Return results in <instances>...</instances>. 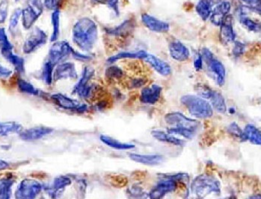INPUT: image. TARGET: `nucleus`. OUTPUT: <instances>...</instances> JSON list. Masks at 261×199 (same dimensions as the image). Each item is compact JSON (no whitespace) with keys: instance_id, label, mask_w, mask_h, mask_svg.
I'll return each mask as SVG.
<instances>
[{"instance_id":"obj_32","label":"nucleus","mask_w":261,"mask_h":199,"mask_svg":"<svg viewBox=\"0 0 261 199\" xmlns=\"http://www.w3.org/2000/svg\"><path fill=\"white\" fill-rule=\"evenodd\" d=\"M15 180L12 177H6L0 180V198L9 199L12 196V186Z\"/></svg>"},{"instance_id":"obj_3","label":"nucleus","mask_w":261,"mask_h":199,"mask_svg":"<svg viewBox=\"0 0 261 199\" xmlns=\"http://www.w3.org/2000/svg\"><path fill=\"white\" fill-rule=\"evenodd\" d=\"M190 115L198 119H208L213 114V109L208 101L199 96L185 95L181 98Z\"/></svg>"},{"instance_id":"obj_29","label":"nucleus","mask_w":261,"mask_h":199,"mask_svg":"<svg viewBox=\"0 0 261 199\" xmlns=\"http://www.w3.org/2000/svg\"><path fill=\"white\" fill-rule=\"evenodd\" d=\"M100 140L106 144L108 146L117 150H129L135 148V145L134 144H125L121 142L111 136H106V135H101L100 136Z\"/></svg>"},{"instance_id":"obj_43","label":"nucleus","mask_w":261,"mask_h":199,"mask_svg":"<svg viewBox=\"0 0 261 199\" xmlns=\"http://www.w3.org/2000/svg\"><path fill=\"white\" fill-rule=\"evenodd\" d=\"M9 0H1L0 1V24L6 22L9 15Z\"/></svg>"},{"instance_id":"obj_17","label":"nucleus","mask_w":261,"mask_h":199,"mask_svg":"<svg viewBox=\"0 0 261 199\" xmlns=\"http://www.w3.org/2000/svg\"><path fill=\"white\" fill-rule=\"evenodd\" d=\"M53 129L49 127H36L20 132V138L27 142H33L50 134Z\"/></svg>"},{"instance_id":"obj_1","label":"nucleus","mask_w":261,"mask_h":199,"mask_svg":"<svg viewBox=\"0 0 261 199\" xmlns=\"http://www.w3.org/2000/svg\"><path fill=\"white\" fill-rule=\"evenodd\" d=\"M98 38L97 24L89 18H82L75 22L72 28V40L83 52H91Z\"/></svg>"},{"instance_id":"obj_18","label":"nucleus","mask_w":261,"mask_h":199,"mask_svg":"<svg viewBox=\"0 0 261 199\" xmlns=\"http://www.w3.org/2000/svg\"><path fill=\"white\" fill-rule=\"evenodd\" d=\"M219 37L222 44L225 45L232 44L236 39V34L233 26V18L228 14L224 18L223 22L220 25V33Z\"/></svg>"},{"instance_id":"obj_13","label":"nucleus","mask_w":261,"mask_h":199,"mask_svg":"<svg viewBox=\"0 0 261 199\" xmlns=\"http://www.w3.org/2000/svg\"><path fill=\"white\" fill-rule=\"evenodd\" d=\"M141 19L145 26L149 28L150 31L157 33H166L170 30V25L169 22L160 20L149 14H143Z\"/></svg>"},{"instance_id":"obj_9","label":"nucleus","mask_w":261,"mask_h":199,"mask_svg":"<svg viewBox=\"0 0 261 199\" xmlns=\"http://www.w3.org/2000/svg\"><path fill=\"white\" fill-rule=\"evenodd\" d=\"M47 42V33L39 27H35L24 42L23 52L24 54H32L38 48L45 45Z\"/></svg>"},{"instance_id":"obj_51","label":"nucleus","mask_w":261,"mask_h":199,"mask_svg":"<svg viewBox=\"0 0 261 199\" xmlns=\"http://www.w3.org/2000/svg\"><path fill=\"white\" fill-rule=\"evenodd\" d=\"M9 167H10V164H9V162H8L7 161L0 160V171H1V170H7Z\"/></svg>"},{"instance_id":"obj_49","label":"nucleus","mask_w":261,"mask_h":199,"mask_svg":"<svg viewBox=\"0 0 261 199\" xmlns=\"http://www.w3.org/2000/svg\"><path fill=\"white\" fill-rule=\"evenodd\" d=\"M12 71L0 64V78H8L12 76Z\"/></svg>"},{"instance_id":"obj_25","label":"nucleus","mask_w":261,"mask_h":199,"mask_svg":"<svg viewBox=\"0 0 261 199\" xmlns=\"http://www.w3.org/2000/svg\"><path fill=\"white\" fill-rule=\"evenodd\" d=\"M208 101L213 109L216 110L218 113L224 114L227 112L225 100L220 92L213 90Z\"/></svg>"},{"instance_id":"obj_6","label":"nucleus","mask_w":261,"mask_h":199,"mask_svg":"<svg viewBox=\"0 0 261 199\" xmlns=\"http://www.w3.org/2000/svg\"><path fill=\"white\" fill-rule=\"evenodd\" d=\"M73 48L67 41H55L49 50L47 60L56 68L71 56Z\"/></svg>"},{"instance_id":"obj_52","label":"nucleus","mask_w":261,"mask_h":199,"mask_svg":"<svg viewBox=\"0 0 261 199\" xmlns=\"http://www.w3.org/2000/svg\"><path fill=\"white\" fill-rule=\"evenodd\" d=\"M19 0H15V2H18Z\"/></svg>"},{"instance_id":"obj_5","label":"nucleus","mask_w":261,"mask_h":199,"mask_svg":"<svg viewBox=\"0 0 261 199\" xmlns=\"http://www.w3.org/2000/svg\"><path fill=\"white\" fill-rule=\"evenodd\" d=\"M203 62L207 64V70L219 86H224L226 80V70L222 62L215 58L212 52H207L203 56Z\"/></svg>"},{"instance_id":"obj_21","label":"nucleus","mask_w":261,"mask_h":199,"mask_svg":"<svg viewBox=\"0 0 261 199\" xmlns=\"http://www.w3.org/2000/svg\"><path fill=\"white\" fill-rule=\"evenodd\" d=\"M144 60L151 65V68L163 76H168L172 74V68L169 64L154 54H148Z\"/></svg>"},{"instance_id":"obj_50","label":"nucleus","mask_w":261,"mask_h":199,"mask_svg":"<svg viewBox=\"0 0 261 199\" xmlns=\"http://www.w3.org/2000/svg\"><path fill=\"white\" fill-rule=\"evenodd\" d=\"M244 2L246 3L248 6L260 10V0H242Z\"/></svg>"},{"instance_id":"obj_31","label":"nucleus","mask_w":261,"mask_h":199,"mask_svg":"<svg viewBox=\"0 0 261 199\" xmlns=\"http://www.w3.org/2000/svg\"><path fill=\"white\" fill-rule=\"evenodd\" d=\"M133 28H134V25H133L132 21L128 20L114 28H108L106 31H107L108 34H112V36H125L130 32Z\"/></svg>"},{"instance_id":"obj_15","label":"nucleus","mask_w":261,"mask_h":199,"mask_svg":"<svg viewBox=\"0 0 261 199\" xmlns=\"http://www.w3.org/2000/svg\"><path fill=\"white\" fill-rule=\"evenodd\" d=\"M230 9H231V4L230 2L226 0L221 2L217 6H215L209 18L212 24L217 26H220L224 18L230 13Z\"/></svg>"},{"instance_id":"obj_47","label":"nucleus","mask_w":261,"mask_h":199,"mask_svg":"<svg viewBox=\"0 0 261 199\" xmlns=\"http://www.w3.org/2000/svg\"><path fill=\"white\" fill-rule=\"evenodd\" d=\"M203 59L201 53H196L194 57V68L197 71H200L203 68Z\"/></svg>"},{"instance_id":"obj_38","label":"nucleus","mask_w":261,"mask_h":199,"mask_svg":"<svg viewBox=\"0 0 261 199\" xmlns=\"http://www.w3.org/2000/svg\"><path fill=\"white\" fill-rule=\"evenodd\" d=\"M13 45L9 40L6 34V30L3 27H0V50L2 54L13 51Z\"/></svg>"},{"instance_id":"obj_19","label":"nucleus","mask_w":261,"mask_h":199,"mask_svg":"<svg viewBox=\"0 0 261 199\" xmlns=\"http://www.w3.org/2000/svg\"><path fill=\"white\" fill-rule=\"evenodd\" d=\"M169 50L171 57L177 62H186L190 57L189 48L181 41H172L169 44Z\"/></svg>"},{"instance_id":"obj_34","label":"nucleus","mask_w":261,"mask_h":199,"mask_svg":"<svg viewBox=\"0 0 261 199\" xmlns=\"http://www.w3.org/2000/svg\"><path fill=\"white\" fill-rule=\"evenodd\" d=\"M22 126L17 122H0V136H9L14 133H20Z\"/></svg>"},{"instance_id":"obj_30","label":"nucleus","mask_w":261,"mask_h":199,"mask_svg":"<svg viewBox=\"0 0 261 199\" xmlns=\"http://www.w3.org/2000/svg\"><path fill=\"white\" fill-rule=\"evenodd\" d=\"M60 16L61 12L59 9L53 10L52 12L51 24L53 26V32L50 37V42L57 41L60 36Z\"/></svg>"},{"instance_id":"obj_37","label":"nucleus","mask_w":261,"mask_h":199,"mask_svg":"<svg viewBox=\"0 0 261 199\" xmlns=\"http://www.w3.org/2000/svg\"><path fill=\"white\" fill-rule=\"evenodd\" d=\"M93 6H106L112 10L116 16L120 15L119 0H90Z\"/></svg>"},{"instance_id":"obj_14","label":"nucleus","mask_w":261,"mask_h":199,"mask_svg":"<svg viewBox=\"0 0 261 199\" xmlns=\"http://www.w3.org/2000/svg\"><path fill=\"white\" fill-rule=\"evenodd\" d=\"M176 182L171 179L165 178L164 180L159 182L149 194L151 198H162L167 195L174 192L176 189Z\"/></svg>"},{"instance_id":"obj_48","label":"nucleus","mask_w":261,"mask_h":199,"mask_svg":"<svg viewBox=\"0 0 261 199\" xmlns=\"http://www.w3.org/2000/svg\"><path fill=\"white\" fill-rule=\"evenodd\" d=\"M71 56L74 58L78 60H82V62H85V60H90L91 59V56H87V54H82V53L76 51L73 48L72 53H71Z\"/></svg>"},{"instance_id":"obj_20","label":"nucleus","mask_w":261,"mask_h":199,"mask_svg":"<svg viewBox=\"0 0 261 199\" xmlns=\"http://www.w3.org/2000/svg\"><path fill=\"white\" fill-rule=\"evenodd\" d=\"M163 88L158 84H152L142 90L140 100L147 104H155L160 100Z\"/></svg>"},{"instance_id":"obj_12","label":"nucleus","mask_w":261,"mask_h":199,"mask_svg":"<svg viewBox=\"0 0 261 199\" xmlns=\"http://www.w3.org/2000/svg\"><path fill=\"white\" fill-rule=\"evenodd\" d=\"M77 71L75 68L74 64L71 62H62L59 64L53 71V82L62 80H76Z\"/></svg>"},{"instance_id":"obj_23","label":"nucleus","mask_w":261,"mask_h":199,"mask_svg":"<svg viewBox=\"0 0 261 199\" xmlns=\"http://www.w3.org/2000/svg\"><path fill=\"white\" fill-rule=\"evenodd\" d=\"M151 135L160 142H166L177 146H183L185 144L183 140L176 138L175 135L169 133H165L160 130H154L151 132Z\"/></svg>"},{"instance_id":"obj_53","label":"nucleus","mask_w":261,"mask_h":199,"mask_svg":"<svg viewBox=\"0 0 261 199\" xmlns=\"http://www.w3.org/2000/svg\"><path fill=\"white\" fill-rule=\"evenodd\" d=\"M219 1L222 2V1H224V0H219Z\"/></svg>"},{"instance_id":"obj_24","label":"nucleus","mask_w":261,"mask_h":199,"mask_svg":"<svg viewBox=\"0 0 261 199\" xmlns=\"http://www.w3.org/2000/svg\"><path fill=\"white\" fill-rule=\"evenodd\" d=\"M148 53L144 50L135 52H122L111 56L107 60L109 64H112L121 59H144Z\"/></svg>"},{"instance_id":"obj_46","label":"nucleus","mask_w":261,"mask_h":199,"mask_svg":"<svg viewBox=\"0 0 261 199\" xmlns=\"http://www.w3.org/2000/svg\"><path fill=\"white\" fill-rule=\"evenodd\" d=\"M106 74L107 76L111 78H119L123 75V72H122L121 70L119 69L118 68H116V66L109 68L106 70Z\"/></svg>"},{"instance_id":"obj_16","label":"nucleus","mask_w":261,"mask_h":199,"mask_svg":"<svg viewBox=\"0 0 261 199\" xmlns=\"http://www.w3.org/2000/svg\"><path fill=\"white\" fill-rule=\"evenodd\" d=\"M71 184V180L68 176H61L56 178L53 180V184L50 186H44V190L52 197L57 198L63 194L67 186Z\"/></svg>"},{"instance_id":"obj_40","label":"nucleus","mask_w":261,"mask_h":199,"mask_svg":"<svg viewBox=\"0 0 261 199\" xmlns=\"http://www.w3.org/2000/svg\"><path fill=\"white\" fill-rule=\"evenodd\" d=\"M167 133L173 135H178L183 136L185 139L191 140L195 136V132L188 129L175 128H169L167 129Z\"/></svg>"},{"instance_id":"obj_44","label":"nucleus","mask_w":261,"mask_h":199,"mask_svg":"<svg viewBox=\"0 0 261 199\" xmlns=\"http://www.w3.org/2000/svg\"><path fill=\"white\" fill-rule=\"evenodd\" d=\"M234 46L233 48V54L235 57H240L246 50V46L240 41H234Z\"/></svg>"},{"instance_id":"obj_36","label":"nucleus","mask_w":261,"mask_h":199,"mask_svg":"<svg viewBox=\"0 0 261 199\" xmlns=\"http://www.w3.org/2000/svg\"><path fill=\"white\" fill-rule=\"evenodd\" d=\"M17 84H18V90L21 92L30 94V95L32 96H41V91L35 88L30 82H27V80H23V78H18V83Z\"/></svg>"},{"instance_id":"obj_7","label":"nucleus","mask_w":261,"mask_h":199,"mask_svg":"<svg viewBox=\"0 0 261 199\" xmlns=\"http://www.w3.org/2000/svg\"><path fill=\"white\" fill-rule=\"evenodd\" d=\"M94 76V70L93 68L90 66L84 68L80 80H78L73 89V94L82 98H87L91 96V94L94 92V86L90 84L89 82Z\"/></svg>"},{"instance_id":"obj_10","label":"nucleus","mask_w":261,"mask_h":199,"mask_svg":"<svg viewBox=\"0 0 261 199\" xmlns=\"http://www.w3.org/2000/svg\"><path fill=\"white\" fill-rule=\"evenodd\" d=\"M44 185L37 180L24 179L17 188L15 197L21 199L35 198L44 190Z\"/></svg>"},{"instance_id":"obj_39","label":"nucleus","mask_w":261,"mask_h":199,"mask_svg":"<svg viewBox=\"0 0 261 199\" xmlns=\"http://www.w3.org/2000/svg\"><path fill=\"white\" fill-rule=\"evenodd\" d=\"M227 132L238 140L241 141V142L246 141L243 130H242L236 122H232L231 124H229L227 127Z\"/></svg>"},{"instance_id":"obj_42","label":"nucleus","mask_w":261,"mask_h":199,"mask_svg":"<svg viewBox=\"0 0 261 199\" xmlns=\"http://www.w3.org/2000/svg\"><path fill=\"white\" fill-rule=\"evenodd\" d=\"M195 90L199 96L202 97V98H205V100H209L213 90L210 86L206 84H197L196 86H195Z\"/></svg>"},{"instance_id":"obj_41","label":"nucleus","mask_w":261,"mask_h":199,"mask_svg":"<svg viewBox=\"0 0 261 199\" xmlns=\"http://www.w3.org/2000/svg\"><path fill=\"white\" fill-rule=\"evenodd\" d=\"M21 15H22V8H18L12 12L10 19H9V30L11 31L15 30L18 26Z\"/></svg>"},{"instance_id":"obj_45","label":"nucleus","mask_w":261,"mask_h":199,"mask_svg":"<svg viewBox=\"0 0 261 199\" xmlns=\"http://www.w3.org/2000/svg\"><path fill=\"white\" fill-rule=\"evenodd\" d=\"M44 8L50 10L59 9L63 0H43Z\"/></svg>"},{"instance_id":"obj_33","label":"nucleus","mask_w":261,"mask_h":199,"mask_svg":"<svg viewBox=\"0 0 261 199\" xmlns=\"http://www.w3.org/2000/svg\"><path fill=\"white\" fill-rule=\"evenodd\" d=\"M238 18H239V22L248 31L255 33L260 32V24L248 18V14H238Z\"/></svg>"},{"instance_id":"obj_11","label":"nucleus","mask_w":261,"mask_h":199,"mask_svg":"<svg viewBox=\"0 0 261 199\" xmlns=\"http://www.w3.org/2000/svg\"><path fill=\"white\" fill-rule=\"evenodd\" d=\"M51 100L56 106L64 110H71L80 114L85 113L88 110V106L86 104H82L77 100L70 98L64 94H53L51 96Z\"/></svg>"},{"instance_id":"obj_2","label":"nucleus","mask_w":261,"mask_h":199,"mask_svg":"<svg viewBox=\"0 0 261 199\" xmlns=\"http://www.w3.org/2000/svg\"><path fill=\"white\" fill-rule=\"evenodd\" d=\"M191 192L198 198H205L208 196L220 195L221 184L214 176L202 174L197 176L191 184Z\"/></svg>"},{"instance_id":"obj_35","label":"nucleus","mask_w":261,"mask_h":199,"mask_svg":"<svg viewBox=\"0 0 261 199\" xmlns=\"http://www.w3.org/2000/svg\"><path fill=\"white\" fill-rule=\"evenodd\" d=\"M54 69L55 66L49 60H46L44 62L42 69H41V78H42L43 82L45 84L50 86L53 83V75Z\"/></svg>"},{"instance_id":"obj_27","label":"nucleus","mask_w":261,"mask_h":199,"mask_svg":"<svg viewBox=\"0 0 261 199\" xmlns=\"http://www.w3.org/2000/svg\"><path fill=\"white\" fill-rule=\"evenodd\" d=\"M246 140L256 146H260L261 134L260 130L255 126L248 124L243 130Z\"/></svg>"},{"instance_id":"obj_26","label":"nucleus","mask_w":261,"mask_h":199,"mask_svg":"<svg viewBox=\"0 0 261 199\" xmlns=\"http://www.w3.org/2000/svg\"><path fill=\"white\" fill-rule=\"evenodd\" d=\"M195 10L203 20H207L213 10V0H199Z\"/></svg>"},{"instance_id":"obj_4","label":"nucleus","mask_w":261,"mask_h":199,"mask_svg":"<svg viewBox=\"0 0 261 199\" xmlns=\"http://www.w3.org/2000/svg\"><path fill=\"white\" fill-rule=\"evenodd\" d=\"M44 10L43 0H28L27 6L22 9V25L26 30H30L34 26Z\"/></svg>"},{"instance_id":"obj_22","label":"nucleus","mask_w":261,"mask_h":199,"mask_svg":"<svg viewBox=\"0 0 261 199\" xmlns=\"http://www.w3.org/2000/svg\"><path fill=\"white\" fill-rule=\"evenodd\" d=\"M129 157L134 162L146 166L159 165L164 159V157L160 154H140L135 153H130L129 154Z\"/></svg>"},{"instance_id":"obj_8","label":"nucleus","mask_w":261,"mask_h":199,"mask_svg":"<svg viewBox=\"0 0 261 199\" xmlns=\"http://www.w3.org/2000/svg\"><path fill=\"white\" fill-rule=\"evenodd\" d=\"M165 121L170 128L188 129L195 132H197L200 126L197 120L190 119L180 112L168 114L165 116Z\"/></svg>"},{"instance_id":"obj_28","label":"nucleus","mask_w":261,"mask_h":199,"mask_svg":"<svg viewBox=\"0 0 261 199\" xmlns=\"http://www.w3.org/2000/svg\"><path fill=\"white\" fill-rule=\"evenodd\" d=\"M3 56L15 66L18 74H24L25 72V60L22 57L14 54L13 51L6 53Z\"/></svg>"}]
</instances>
